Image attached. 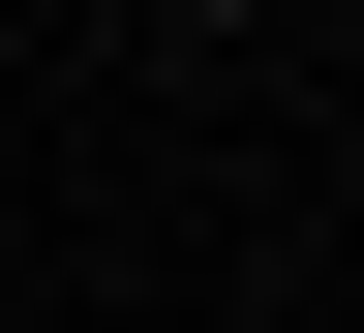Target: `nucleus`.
Segmentation results:
<instances>
[{
	"label": "nucleus",
	"instance_id": "1",
	"mask_svg": "<svg viewBox=\"0 0 364 333\" xmlns=\"http://www.w3.org/2000/svg\"><path fill=\"white\" fill-rule=\"evenodd\" d=\"M182 31H273V0H182Z\"/></svg>",
	"mask_w": 364,
	"mask_h": 333
}]
</instances>
